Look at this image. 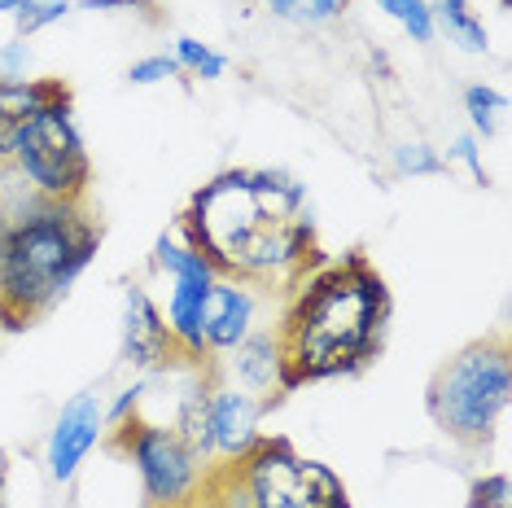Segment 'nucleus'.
<instances>
[{"mask_svg":"<svg viewBox=\"0 0 512 508\" xmlns=\"http://www.w3.org/2000/svg\"><path fill=\"white\" fill-rule=\"evenodd\" d=\"M215 373L232 381V386L250 390L267 403H281V346H276V333L272 329H254L241 346H232L228 355H219Z\"/></svg>","mask_w":512,"mask_h":508,"instance_id":"13","label":"nucleus"},{"mask_svg":"<svg viewBox=\"0 0 512 508\" xmlns=\"http://www.w3.org/2000/svg\"><path fill=\"white\" fill-rule=\"evenodd\" d=\"M57 92H66L62 79H0V163H9L18 132Z\"/></svg>","mask_w":512,"mask_h":508,"instance_id":"14","label":"nucleus"},{"mask_svg":"<svg viewBox=\"0 0 512 508\" xmlns=\"http://www.w3.org/2000/svg\"><path fill=\"white\" fill-rule=\"evenodd\" d=\"M390 163L399 176H442L447 171V163H442V154L434 145H425V141H403V145H394L390 149Z\"/></svg>","mask_w":512,"mask_h":508,"instance_id":"21","label":"nucleus"},{"mask_svg":"<svg viewBox=\"0 0 512 508\" xmlns=\"http://www.w3.org/2000/svg\"><path fill=\"white\" fill-rule=\"evenodd\" d=\"M79 9H154V0H79Z\"/></svg>","mask_w":512,"mask_h":508,"instance_id":"27","label":"nucleus"},{"mask_svg":"<svg viewBox=\"0 0 512 508\" xmlns=\"http://www.w3.org/2000/svg\"><path fill=\"white\" fill-rule=\"evenodd\" d=\"M180 233L219 276H237L263 294H289L320 259L307 184L276 167H228L189 198Z\"/></svg>","mask_w":512,"mask_h":508,"instance_id":"1","label":"nucleus"},{"mask_svg":"<svg viewBox=\"0 0 512 508\" xmlns=\"http://www.w3.org/2000/svg\"><path fill=\"white\" fill-rule=\"evenodd\" d=\"M27 66H31V44L14 36L0 49V79H27Z\"/></svg>","mask_w":512,"mask_h":508,"instance_id":"25","label":"nucleus"},{"mask_svg":"<svg viewBox=\"0 0 512 508\" xmlns=\"http://www.w3.org/2000/svg\"><path fill=\"white\" fill-rule=\"evenodd\" d=\"M368 5H377L390 22H399L407 36H412V44H429L438 36L434 14H429V0H368Z\"/></svg>","mask_w":512,"mask_h":508,"instance_id":"17","label":"nucleus"},{"mask_svg":"<svg viewBox=\"0 0 512 508\" xmlns=\"http://www.w3.org/2000/svg\"><path fill=\"white\" fill-rule=\"evenodd\" d=\"M390 311V285L364 250L311 263L272 329L281 346V399L316 381L364 373L386 346Z\"/></svg>","mask_w":512,"mask_h":508,"instance_id":"2","label":"nucleus"},{"mask_svg":"<svg viewBox=\"0 0 512 508\" xmlns=\"http://www.w3.org/2000/svg\"><path fill=\"white\" fill-rule=\"evenodd\" d=\"M141 399H145V377H136L132 386H123L119 390V399L106 408V425H119L127 417H136V408H141Z\"/></svg>","mask_w":512,"mask_h":508,"instance_id":"26","label":"nucleus"},{"mask_svg":"<svg viewBox=\"0 0 512 508\" xmlns=\"http://www.w3.org/2000/svg\"><path fill=\"white\" fill-rule=\"evenodd\" d=\"M197 508H351V491L333 465L302 456L285 434H263L246 456L206 465Z\"/></svg>","mask_w":512,"mask_h":508,"instance_id":"4","label":"nucleus"},{"mask_svg":"<svg viewBox=\"0 0 512 508\" xmlns=\"http://www.w3.org/2000/svg\"><path fill=\"white\" fill-rule=\"evenodd\" d=\"M429 14H434V31H442L456 49H464V53L491 49V31L473 14V0H429Z\"/></svg>","mask_w":512,"mask_h":508,"instance_id":"15","label":"nucleus"},{"mask_svg":"<svg viewBox=\"0 0 512 508\" xmlns=\"http://www.w3.org/2000/svg\"><path fill=\"white\" fill-rule=\"evenodd\" d=\"M0 329H31L71 294L101 250L88 202H49L0 163Z\"/></svg>","mask_w":512,"mask_h":508,"instance_id":"3","label":"nucleus"},{"mask_svg":"<svg viewBox=\"0 0 512 508\" xmlns=\"http://www.w3.org/2000/svg\"><path fill=\"white\" fill-rule=\"evenodd\" d=\"M272 18L298 22V27H324L346 9V0H259Z\"/></svg>","mask_w":512,"mask_h":508,"instance_id":"18","label":"nucleus"},{"mask_svg":"<svg viewBox=\"0 0 512 508\" xmlns=\"http://www.w3.org/2000/svg\"><path fill=\"white\" fill-rule=\"evenodd\" d=\"M508 403H512V351L504 333L460 346L447 364H438V373L429 377L425 390L429 421L451 443L469 447V452H486L499 438Z\"/></svg>","mask_w":512,"mask_h":508,"instance_id":"5","label":"nucleus"},{"mask_svg":"<svg viewBox=\"0 0 512 508\" xmlns=\"http://www.w3.org/2000/svg\"><path fill=\"white\" fill-rule=\"evenodd\" d=\"M442 163H456V167H464L473 176V184L477 189H486V184H491V176H486V163H482V141H477L473 132H460L456 141H451V149H447V158H442Z\"/></svg>","mask_w":512,"mask_h":508,"instance_id":"22","label":"nucleus"},{"mask_svg":"<svg viewBox=\"0 0 512 508\" xmlns=\"http://www.w3.org/2000/svg\"><path fill=\"white\" fill-rule=\"evenodd\" d=\"M101 438H106V403H101L97 390H79L62 403L49 430V443H44V465H49V478L57 487H66L75 478Z\"/></svg>","mask_w":512,"mask_h":508,"instance_id":"10","label":"nucleus"},{"mask_svg":"<svg viewBox=\"0 0 512 508\" xmlns=\"http://www.w3.org/2000/svg\"><path fill=\"white\" fill-rule=\"evenodd\" d=\"M110 447L132 460L145 508H197V495H202L206 482V460L171 425H158L136 412V417H127L110 430Z\"/></svg>","mask_w":512,"mask_h":508,"instance_id":"7","label":"nucleus"},{"mask_svg":"<svg viewBox=\"0 0 512 508\" xmlns=\"http://www.w3.org/2000/svg\"><path fill=\"white\" fill-rule=\"evenodd\" d=\"M272 412V403L250 395V390L232 386L215 373V390L211 403H206V425H202V443H197V456L206 465H224V460L246 456L254 443L263 438V417Z\"/></svg>","mask_w":512,"mask_h":508,"instance_id":"9","label":"nucleus"},{"mask_svg":"<svg viewBox=\"0 0 512 508\" xmlns=\"http://www.w3.org/2000/svg\"><path fill=\"white\" fill-rule=\"evenodd\" d=\"M464 508H512L508 491V473H482L469 482V504Z\"/></svg>","mask_w":512,"mask_h":508,"instance_id":"24","label":"nucleus"},{"mask_svg":"<svg viewBox=\"0 0 512 508\" xmlns=\"http://www.w3.org/2000/svg\"><path fill=\"white\" fill-rule=\"evenodd\" d=\"M171 360H180V351L162 320V307L149 298L145 285H132L123 298V364H132L136 377H145L167 368Z\"/></svg>","mask_w":512,"mask_h":508,"instance_id":"12","label":"nucleus"},{"mask_svg":"<svg viewBox=\"0 0 512 508\" xmlns=\"http://www.w3.org/2000/svg\"><path fill=\"white\" fill-rule=\"evenodd\" d=\"M171 57L180 62V75H193V79H224V71H228V57L193 36H180Z\"/></svg>","mask_w":512,"mask_h":508,"instance_id":"19","label":"nucleus"},{"mask_svg":"<svg viewBox=\"0 0 512 508\" xmlns=\"http://www.w3.org/2000/svg\"><path fill=\"white\" fill-rule=\"evenodd\" d=\"M0 333H5V329H0Z\"/></svg>","mask_w":512,"mask_h":508,"instance_id":"29","label":"nucleus"},{"mask_svg":"<svg viewBox=\"0 0 512 508\" xmlns=\"http://www.w3.org/2000/svg\"><path fill=\"white\" fill-rule=\"evenodd\" d=\"M460 101H464V114H469V123H473V136L477 141H491L499 132V114L508 110V97L491 84H469Z\"/></svg>","mask_w":512,"mask_h":508,"instance_id":"16","label":"nucleus"},{"mask_svg":"<svg viewBox=\"0 0 512 508\" xmlns=\"http://www.w3.org/2000/svg\"><path fill=\"white\" fill-rule=\"evenodd\" d=\"M259 307H263V290L237 281V276H219L206 294V320H202V342L206 355L219 360L232 346H241L259 325Z\"/></svg>","mask_w":512,"mask_h":508,"instance_id":"11","label":"nucleus"},{"mask_svg":"<svg viewBox=\"0 0 512 508\" xmlns=\"http://www.w3.org/2000/svg\"><path fill=\"white\" fill-rule=\"evenodd\" d=\"M9 167L31 193L49 202H88L92 184V158L84 145V132L75 123V101L71 88L57 92L53 101L31 114V123L18 132Z\"/></svg>","mask_w":512,"mask_h":508,"instance_id":"6","label":"nucleus"},{"mask_svg":"<svg viewBox=\"0 0 512 508\" xmlns=\"http://www.w3.org/2000/svg\"><path fill=\"white\" fill-rule=\"evenodd\" d=\"M71 9H75V0H14V31H18V40L40 36L44 27L62 22Z\"/></svg>","mask_w":512,"mask_h":508,"instance_id":"20","label":"nucleus"},{"mask_svg":"<svg viewBox=\"0 0 512 508\" xmlns=\"http://www.w3.org/2000/svg\"><path fill=\"white\" fill-rule=\"evenodd\" d=\"M180 75V62L171 53H154V57H141V62L127 66V84L136 88H154V84H167V79Z\"/></svg>","mask_w":512,"mask_h":508,"instance_id":"23","label":"nucleus"},{"mask_svg":"<svg viewBox=\"0 0 512 508\" xmlns=\"http://www.w3.org/2000/svg\"><path fill=\"white\" fill-rule=\"evenodd\" d=\"M149 259L167 276V307H162V320H167L171 338H176V351L184 360L211 364L206 342H202V320H206V294H211V285L219 281L215 263L180 233V224L162 228Z\"/></svg>","mask_w":512,"mask_h":508,"instance_id":"8","label":"nucleus"},{"mask_svg":"<svg viewBox=\"0 0 512 508\" xmlns=\"http://www.w3.org/2000/svg\"><path fill=\"white\" fill-rule=\"evenodd\" d=\"M5 478H9V469L0 465V508H5Z\"/></svg>","mask_w":512,"mask_h":508,"instance_id":"28","label":"nucleus"}]
</instances>
